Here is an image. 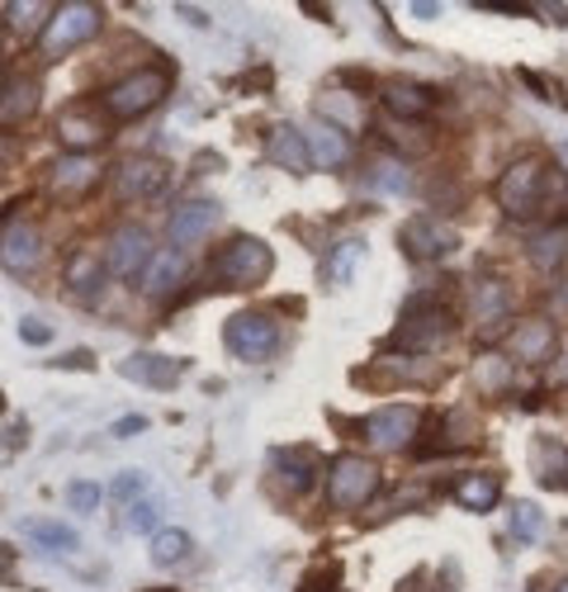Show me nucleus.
<instances>
[{
	"instance_id": "1",
	"label": "nucleus",
	"mask_w": 568,
	"mask_h": 592,
	"mask_svg": "<svg viewBox=\"0 0 568 592\" xmlns=\"http://www.w3.org/2000/svg\"><path fill=\"white\" fill-rule=\"evenodd\" d=\"M166 96H171V67L156 62V67H138L123 81H114L110 91H104V110H110L114 119H142V114H152Z\"/></svg>"
},
{
	"instance_id": "2",
	"label": "nucleus",
	"mask_w": 568,
	"mask_h": 592,
	"mask_svg": "<svg viewBox=\"0 0 568 592\" xmlns=\"http://www.w3.org/2000/svg\"><path fill=\"white\" fill-rule=\"evenodd\" d=\"M545 167L540 161H511V167L497 175V190H493V200L497 209L507 213V219H540V209H545Z\"/></svg>"
},
{
	"instance_id": "3",
	"label": "nucleus",
	"mask_w": 568,
	"mask_h": 592,
	"mask_svg": "<svg viewBox=\"0 0 568 592\" xmlns=\"http://www.w3.org/2000/svg\"><path fill=\"white\" fill-rule=\"evenodd\" d=\"M271 247L256 242V238H233L219 261H213V275H219V284H227V290H252V284H261L265 275H271Z\"/></svg>"
},
{
	"instance_id": "4",
	"label": "nucleus",
	"mask_w": 568,
	"mask_h": 592,
	"mask_svg": "<svg viewBox=\"0 0 568 592\" xmlns=\"http://www.w3.org/2000/svg\"><path fill=\"white\" fill-rule=\"evenodd\" d=\"M104 24V6H91V0H81V6H58L52 10V24L43 33V58H62L77 43H91Z\"/></svg>"
},
{
	"instance_id": "5",
	"label": "nucleus",
	"mask_w": 568,
	"mask_h": 592,
	"mask_svg": "<svg viewBox=\"0 0 568 592\" xmlns=\"http://www.w3.org/2000/svg\"><path fill=\"white\" fill-rule=\"evenodd\" d=\"M223 337H227V351H233L237 361L261 365V361H271L275 347H280V322L265 309H252V313H237L227 322Z\"/></svg>"
},
{
	"instance_id": "6",
	"label": "nucleus",
	"mask_w": 568,
	"mask_h": 592,
	"mask_svg": "<svg viewBox=\"0 0 568 592\" xmlns=\"http://www.w3.org/2000/svg\"><path fill=\"white\" fill-rule=\"evenodd\" d=\"M379 493V464H369L361 455H342L332 464V479H327V498L336 502V508H365L369 498Z\"/></svg>"
},
{
	"instance_id": "7",
	"label": "nucleus",
	"mask_w": 568,
	"mask_h": 592,
	"mask_svg": "<svg viewBox=\"0 0 568 592\" xmlns=\"http://www.w3.org/2000/svg\"><path fill=\"white\" fill-rule=\"evenodd\" d=\"M417 432H422V412L413 403H388L365 422V441L375 451H403Z\"/></svg>"
},
{
	"instance_id": "8",
	"label": "nucleus",
	"mask_w": 568,
	"mask_h": 592,
	"mask_svg": "<svg viewBox=\"0 0 568 592\" xmlns=\"http://www.w3.org/2000/svg\"><path fill=\"white\" fill-rule=\"evenodd\" d=\"M450 337V318L440 309H407V318L398 322V332L388 337V351H436Z\"/></svg>"
},
{
	"instance_id": "9",
	"label": "nucleus",
	"mask_w": 568,
	"mask_h": 592,
	"mask_svg": "<svg viewBox=\"0 0 568 592\" xmlns=\"http://www.w3.org/2000/svg\"><path fill=\"white\" fill-rule=\"evenodd\" d=\"M166 181H171V167H166L162 157H129L114 171V194H119V200H129V204H138V200H152V194H162Z\"/></svg>"
},
{
	"instance_id": "10",
	"label": "nucleus",
	"mask_w": 568,
	"mask_h": 592,
	"mask_svg": "<svg viewBox=\"0 0 568 592\" xmlns=\"http://www.w3.org/2000/svg\"><path fill=\"white\" fill-rule=\"evenodd\" d=\"M100 175L104 167L95 157H85V152H67L62 161H52V171H48V190L58 194V200H85L95 185H100Z\"/></svg>"
},
{
	"instance_id": "11",
	"label": "nucleus",
	"mask_w": 568,
	"mask_h": 592,
	"mask_svg": "<svg viewBox=\"0 0 568 592\" xmlns=\"http://www.w3.org/2000/svg\"><path fill=\"white\" fill-rule=\"evenodd\" d=\"M152 261V238L148 228L123 223L110 232V247H104V271L110 275H142V265Z\"/></svg>"
},
{
	"instance_id": "12",
	"label": "nucleus",
	"mask_w": 568,
	"mask_h": 592,
	"mask_svg": "<svg viewBox=\"0 0 568 592\" xmlns=\"http://www.w3.org/2000/svg\"><path fill=\"white\" fill-rule=\"evenodd\" d=\"M43 257V232L29 219H10L0 223V265H10L14 275H29Z\"/></svg>"
},
{
	"instance_id": "13",
	"label": "nucleus",
	"mask_w": 568,
	"mask_h": 592,
	"mask_svg": "<svg viewBox=\"0 0 568 592\" xmlns=\"http://www.w3.org/2000/svg\"><path fill=\"white\" fill-rule=\"evenodd\" d=\"M39 100H43V86H39V77H33V71L10 67L6 77H0V123L29 119L33 110H39Z\"/></svg>"
},
{
	"instance_id": "14",
	"label": "nucleus",
	"mask_w": 568,
	"mask_h": 592,
	"mask_svg": "<svg viewBox=\"0 0 568 592\" xmlns=\"http://www.w3.org/2000/svg\"><path fill=\"white\" fill-rule=\"evenodd\" d=\"M185 275H190L185 251L162 247V251H152V261H148V265H142V275H138V294L162 299V294H171V290H181Z\"/></svg>"
},
{
	"instance_id": "15",
	"label": "nucleus",
	"mask_w": 568,
	"mask_h": 592,
	"mask_svg": "<svg viewBox=\"0 0 568 592\" xmlns=\"http://www.w3.org/2000/svg\"><path fill=\"white\" fill-rule=\"evenodd\" d=\"M455 247H459L455 228H446L440 219H413L403 228V251L413 261H440V257H450Z\"/></svg>"
},
{
	"instance_id": "16",
	"label": "nucleus",
	"mask_w": 568,
	"mask_h": 592,
	"mask_svg": "<svg viewBox=\"0 0 568 592\" xmlns=\"http://www.w3.org/2000/svg\"><path fill=\"white\" fill-rule=\"evenodd\" d=\"M555 351H559V332L549 318H521L517 322V332H511V355H517L521 365H545V361H555Z\"/></svg>"
},
{
	"instance_id": "17",
	"label": "nucleus",
	"mask_w": 568,
	"mask_h": 592,
	"mask_svg": "<svg viewBox=\"0 0 568 592\" xmlns=\"http://www.w3.org/2000/svg\"><path fill=\"white\" fill-rule=\"evenodd\" d=\"M219 219H223L219 200H209V194H194V200H185L181 209L171 213V247H175V251H181V247H194Z\"/></svg>"
},
{
	"instance_id": "18",
	"label": "nucleus",
	"mask_w": 568,
	"mask_h": 592,
	"mask_svg": "<svg viewBox=\"0 0 568 592\" xmlns=\"http://www.w3.org/2000/svg\"><path fill=\"white\" fill-rule=\"evenodd\" d=\"M304 142H308V152H313V161L317 167H346V157H351V142H346V133L336 129V123H327V119H313V123H304Z\"/></svg>"
},
{
	"instance_id": "19",
	"label": "nucleus",
	"mask_w": 568,
	"mask_h": 592,
	"mask_svg": "<svg viewBox=\"0 0 568 592\" xmlns=\"http://www.w3.org/2000/svg\"><path fill=\"white\" fill-rule=\"evenodd\" d=\"M469 313H474L478 328L493 332L497 322L511 313V290H507L503 280H478V284H474V299H469Z\"/></svg>"
},
{
	"instance_id": "20",
	"label": "nucleus",
	"mask_w": 568,
	"mask_h": 592,
	"mask_svg": "<svg viewBox=\"0 0 568 592\" xmlns=\"http://www.w3.org/2000/svg\"><path fill=\"white\" fill-rule=\"evenodd\" d=\"M58 138L67 142V148H77V152L91 157V148H100V142L110 138V129H104V123L91 110H67L58 119Z\"/></svg>"
},
{
	"instance_id": "21",
	"label": "nucleus",
	"mask_w": 568,
	"mask_h": 592,
	"mask_svg": "<svg viewBox=\"0 0 568 592\" xmlns=\"http://www.w3.org/2000/svg\"><path fill=\"white\" fill-rule=\"evenodd\" d=\"M129 380L148 384V389H175V380H181V361H171V355H129V361L119 365Z\"/></svg>"
},
{
	"instance_id": "22",
	"label": "nucleus",
	"mask_w": 568,
	"mask_h": 592,
	"mask_svg": "<svg viewBox=\"0 0 568 592\" xmlns=\"http://www.w3.org/2000/svg\"><path fill=\"white\" fill-rule=\"evenodd\" d=\"M384 104L398 119H417V114H426L436 104V91H432V86H417V81H388L384 86Z\"/></svg>"
},
{
	"instance_id": "23",
	"label": "nucleus",
	"mask_w": 568,
	"mask_h": 592,
	"mask_svg": "<svg viewBox=\"0 0 568 592\" xmlns=\"http://www.w3.org/2000/svg\"><path fill=\"white\" fill-rule=\"evenodd\" d=\"M271 479L280 483L284 493H304L313 483V451H275L271 455Z\"/></svg>"
},
{
	"instance_id": "24",
	"label": "nucleus",
	"mask_w": 568,
	"mask_h": 592,
	"mask_svg": "<svg viewBox=\"0 0 568 592\" xmlns=\"http://www.w3.org/2000/svg\"><path fill=\"white\" fill-rule=\"evenodd\" d=\"M265 152H271V161H280V167H290V171H304L313 161L308 142H304V133H298L294 123H280V129L271 133V142H265Z\"/></svg>"
},
{
	"instance_id": "25",
	"label": "nucleus",
	"mask_w": 568,
	"mask_h": 592,
	"mask_svg": "<svg viewBox=\"0 0 568 592\" xmlns=\"http://www.w3.org/2000/svg\"><path fill=\"white\" fill-rule=\"evenodd\" d=\"M365 185L375 194H407L413 190V171H407V161H398V157H379L375 167H369Z\"/></svg>"
},
{
	"instance_id": "26",
	"label": "nucleus",
	"mask_w": 568,
	"mask_h": 592,
	"mask_svg": "<svg viewBox=\"0 0 568 592\" xmlns=\"http://www.w3.org/2000/svg\"><path fill=\"white\" fill-rule=\"evenodd\" d=\"M104 275H110V271H104V261L91 257V251H81V257L67 261V284H71V290H77L81 299H91L100 284H104Z\"/></svg>"
},
{
	"instance_id": "27",
	"label": "nucleus",
	"mask_w": 568,
	"mask_h": 592,
	"mask_svg": "<svg viewBox=\"0 0 568 592\" xmlns=\"http://www.w3.org/2000/svg\"><path fill=\"white\" fill-rule=\"evenodd\" d=\"M317 114H332L342 129H361V123H365V104L355 100L351 91H342V86H336V91L317 96Z\"/></svg>"
},
{
	"instance_id": "28",
	"label": "nucleus",
	"mask_w": 568,
	"mask_h": 592,
	"mask_svg": "<svg viewBox=\"0 0 568 592\" xmlns=\"http://www.w3.org/2000/svg\"><path fill=\"white\" fill-rule=\"evenodd\" d=\"M455 498L465 502L469 512H488L493 502H497V479H493V474H469V479H459V483H455Z\"/></svg>"
},
{
	"instance_id": "29",
	"label": "nucleus",
	"mask_w": 568,
	"mask_h": 592,
	"mask_svg": "<svg viewBox=\"0 0 568 592\" xmlns=\"http://www.w3.org/2000/svg\"><path fill=\"white\" fill-rule=\"evenodd\" d=\"M185 554H190V535L185 531L166 526V531L152 535V564H181Z\"/></svg>"
},
{
	"instance_id": "30",
	"label": "nucleus",
	"mask_w": 568,
	"mask_h": 592,
	"mask_svg": "<svg viewBox=\"0 0 568 592\" xmlns=\"http://www.w3.org/2000/svg\"><path fill=\"white\" fill-rule=\"evenodd\" d=\"M24 531L39 541L48 554H67V550H77V531H67L58 522H24Z\"/></svg>"
},
{
	"instance_id": "31",
	"label": "nucleus",
	"mask_w": 568,
	"mask_h": 592,
	"mask_svg": "<svg viewBox=\"0 0 568 592\" xmlns=\"http://www.w3.org/2000/svg\"><path fill=\"white\" fill-rule=\"evenodd\" d=\"M507 380H511V365L503 361V355H493V351H484V355H478V361H474V384L478 389H507Z\"/></svg>"
},
{
	"instance_id": "32",
	"label": "nucleus",
	"mask_w": 568,
	"mask_h": 592,
	"mask_svg": "<svg viewBox=\"0 0 568 592\" xmlns=\"http://www.w3.org/2000/svg\"><path fill=\"white\" fill-rule=\"evenodd\" d=\"M511 531H517V541L536 545L545 535V512L536 508V502H517V508H511Z\"/></svg>"
},
{
	"instance_id": "33",
	"label": "nucleus",
	"mask_w": 568,
	"mask_h": 592,
	"mask_svg": "<svg viewBox=\"0 0 568 592\" xmlns=\"http://www.w3.org/2000/svg\"><path fill=\"white\" fill-rule=\"evenodd\" d=\"M526 251H530V261H536V265H555L564 251H568V232L564 228H549V232H540V238H530Z\"/></svg>"
},
{
	"instance_id": "34",
	"label": "nucleus",
	"mask_w": 568,
	"mask_h": 592,
	"mask_svg": "<svg viewBox=\"0 0 568 592\" xmlns=\"http://www.w3.org/2000/svg\"><path fill=\"white\" fill-rule=\"evenodd\" d=\"M361 257H365V242H355V238H351L342 251H332V261H327V280H346V275H351V265L361 261Z\"/></svg>"
},
{
	"instance_id": "35",
	"label": "nucleus",
	"mask_w": 568,
	"mask_h": 592,
	"mask_svg": "<svg viewBox=\"0 0 568 592\" xmlns=\"http://www.w3.org/2000/svg\"><path fill=\"white\" fill-rule=\"evenodd\" d=\"M71 508H77V512H95L100 508V489H95V483H71Z\"/></svg>"
},
{
	"instance_id": "36",
	"label": "nucleus",
	"mask_w": 568,
	"mask_h": 592,
	"mask_svg": "<svg viewBox=\"0 0 568 592\" xmlns=\"http://www.w3.org/2000/svg\"><path fill=\"white\" fill-rule=\"evenodd\" d=\"M152 522H156V502L138 498V508H133V516H129V526H133V531H152Z\"/></svg>"
},
{
	"instance_id": "37",
	"label": "nucleus",
	"mask_w": 568,
	"mask_h": 592,
	"mask_svg": "<svg viewBox=\"0 0 568 592\" xmlns=\"http://www.w3.org/2000/svg\"><path fill=\"white\" fill-rule=\"evenodd\" d=\"M20 337H24L29 347H39V342H48V337H52V328H48V322H39V318H24L20 322Z\"/></svg>"
},
{
	"instance_id": "38",
	"label": "nucleus",
	"mask_w": 568,
	"mask_h": 592,
	"mask_svg": "<svg viewBox=\"0 0 568 592\" xmlns=\"http://www.w3.org/2000/svg\"><path fill=\"white\" fill-rule=\"evenodd\" d=\"M336 573H342V569H317L313 579L304 583V592H332L336 588Z\"/></svg>"
},
{
	"instance_id": "39",
	"label": "nucleus",
	"mask_w": 568,
	"mask_h": 592,
	"mask_svg": "<svg viewBox=\"0 0 568 592\" xmlns=\"http://www.w3.org/2000/svg\"><path fill=\"white\" fill-rule=\"evenodd\" d=\"M43 10L48 6H10V20L14 24H33V20H43Z\"/></svg>"
},
{
	"instance_id": "40",
	"label": "nucleus",
	"mask_w": 568,
	"mask_h": 592,
	"mask_svg": "<svg viewBox=\"0 0 568 592\" xmlns=\"http://www.w3.org/2000/svg\"><path fill=\"white\" fill-rule=\"evenodd\" d=\"M142 427H148V418H138V412H133V418H123V422H114V437H138V432H142Z\"/></svg>"
},
{
	"instance_id": "41",
	"label": "nucleus",
	"mask_w": 568,
	"mask_h": 592,
	"mask_svg": "<svg viewBox=\"0 0 568 592\" xmlns=\"http://www.w3.org/2000/svg\"><path fill=\"white\" fill-rule=\"evenodd\" d=\"M10 157H14V142H0V167H6Z\"/></svg>"
},
{
	"instance_id": "42",
	"label": "nucleus",
	"mask_w": 568,
	"mask_h": 592,
	"mask_svg": "<svg viewBox=\"0 0 568 592\" xmlns=\"http://www.w3.org/2000/svg\"><path fill=\"white\" fill-rule=\"evenodd\" d=\"M0 412H6V393H0Z\"/></svg>"
},
{
	"instance_id": "43",
	"label": "nucleus",
	"mask_w": 568,
	"mask_h": 592,
	"mask_svg": "<svg viewBox=\"0 0 568 592\" xmlns=\"http://www.w3.org/2000/svg\"><path fill=\"white\" fill-rule=\"evenodd\" d=\"M152 592H175V588H152Z\"/></svg>"
},
{
	"instance_id": "44",
	"label": "nucleus",
	"mask_w": 568,
	"mask_h": 592,
	"mask_svg": "<svg viewBox=\"0 0 568 592\" xmlns=\"http://www.w3.org/2000/svg\"><path fill=\"white\" fill-rule=\"evenodd\" d=\"M559 592H568V579H564V583H559Z\"/></svg>"
},
{
	"instance_id": "45",
	"label": "nucleus",
	"mask_w": 568,
	"mask_h": 592,
	"mask_svg": "<svg viewBox=\"0 0 568 592\" xmlns=\"http://www.w3.org/2000/svg\"><path fill=\"white\" fill-rule=\"evenodd\" d=\"M564 161H568V142H564Z\"/></svg>"
}]
</instances>
